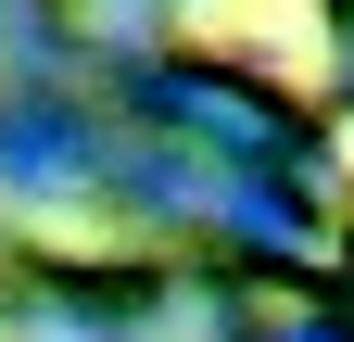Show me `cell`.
I'll use <instances>...</instances> for the list:
<instances>
[{"mask_svg": "<svg viewBox=\"0 0 354 342\" xmlns=\"http://www.w3.org/2000/svg\"><path fill=\"white\" fill-rule=\"evenodd\" d=\"M203 26H215V38H253V51H279L291 76H317V64H329V38H317V0H215Z\"/></svg>", "mask_w": 354, "mask_h": 342, "instance_id": "1", "label": "cell"}]
</instances>
